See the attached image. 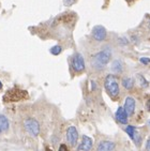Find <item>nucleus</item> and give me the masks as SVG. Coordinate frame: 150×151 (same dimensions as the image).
<instances>
[{"label": "nucleus", "instance_id": "18", "mask_svg": "<svg viewBox=\"0 0 150 151\" xmlns=\"http://www.w3.org/2000/svg\"><path fill=\"white\" fill-rule=\"evenodd\" d=\"M146 149H147V150H150V139H148L147 142H146Z\"/></svg>", "mask_w": 150, "mask_h": 151}, {"label": "nucleus", "instance_id": "6", "mask_svg": "<svg viewBox=\"0 0 150 151\" xmlns=\"http://www.w3.org/2000/svg\"><path fill=\"white\" fill-rule=\"evenodd\" d=\"M92 36L94 38V40L99 42L104 41L106 38V29L103 26H95L92 29Z\"/></svg>", "mask_w": 150, "mask_h": 151}, {"label": "nucleus", "instance_id": "10", "mask_svg": "<svg viewBox=\"0 0 150 151\" xmlns=\"http://www.w3.org/2000/svg\"><path fill=\"white\" fill-rule=\"evenodd\" d=\"M126 132L128 133V135L130 136V138L132 139V140H134V142H135L136 145H139V140H141V136H139V134L136 132V129L134 127H132V125H129V127H127V129H126Z\"/></svg>", "mask_w": 150, "mask_h": 151}, {"label": "nucleus", "instance_id": "14", "mask_svg": "<svg viewBox=\"0 0 150 151\" xmlns=\"http://www.w3.org/2000/svg\"><path fill=\"white\" fill-rule=\"evenodd\" d=\"M122 86L124 87L126 89H132L133 86H134V82H133L132 78H130V77H127V78H123L122 79Z\"/></svg>", "mask_w": 150, "mask_h": 151}, {"label": "nucleus", "instance_id": "19", "mask_svg": "<svg viewBox=\"0 0 150 151\" xmlns=\"http://www.w3.org/2000/svg\"><path fill=\"white\" fill-rule=\"evenodd\" d=\"M59 150H68V148H67V147H65V145H62V146H60Z\"/></svg>", "mask_w": 150, "mask_h": 151}, {"label": "nucleus", "instance_id": "22", "mask_svg": "<svg viewBox=\"0 0 150 151\" xmlns=\"http://www.w3.org/2000/svg\"><path fill=\"white\" fill-rule=\"evenodd\" d=\"M149 27H150V24H149Z\"/></svg>", "mask_w": 150, "mask_h": 151}, {"label": "nucleus", "instance_id": "12", "mask_svg": "<svg viewBox=\"0 0 150 151\" xmlns=\"http://www.w3.org/2000/svg\"><path fill=\"white\" fill-rule=\"evenodd\" d=\"M9 120L6 119V116L0 115V130L1 132H6L9 129Z\"/></svg>", "mask_w": 150, "mask_h": 151}, {"label": "nucleus", "instance_id": "13", "mask_svg": "<svg viewBox=\"0 0 150 151\" xmlns=\"http://www.w3.org/2000/svg\"><path fill=\"white\" fill-rule=\"evenodd\" d=\"M112 71L116 74H119L122 71V63L119 61V60H115L114 62L112 63Z\"/></svg>", "mask_w": 150, "mask_h": 151}, {"label": "nucleus", "instance_id": "8", "mask_svg": "<svg viewBox=\"0 0 150 151\" xmlns=\"http://www.w3.org/2000/svg\"><path fill=\"white\" fill-rule=\"evenodd\" d=\"M124 109L129 116H132L135 110V100L132 97H128L124 102Z\"/></svg>", "mask_w": 150, "mask_h": 151}, {"label": "nucleus", "instance_id": "4", "mask_svg": "<svg viewBox=\"0 0 150 151\" xmlns=\"http://www.w3.org/2000/svg\"><path fill=\"white\" fill-rule=\"evenodd\" d=\"M72 68L74 69L75 72H83L85 70V61L80 54L74 55L72 59Z\"/></svg>", "mask_w": 150, "mask_h": 151}, {"label": "nucleus", "instance_id": "17", "mask_svg": "<svg viewBox=\"0 0 150 151\" xmlns=\"http://www.w3.org/2000/svg\"><path fill=\"white\" fill-rule=\"evenodd\" d=\"M141 62L144 64H148V63H150V59L149 58H141Z\"/></svg>", "mask_w": 150, "mask_h": 151}, {"label": "nucleus", "instance_id": "2", "mask_svg": "<svg viewBox=\"0 0 150 151\" xmlns=\"http://www.w3.org/2000/svg\"><path fill=\"white\" fill-rule=\"evenodd\" d=\"M104 87H105L106 91L111 98H117L119 94V85H118V82L114 75L109 74L106 76L105 82H104Z\"/></svg>", "mask_w": 150, "mask_h": 151}, {"label": "nucleus", "instance_id": "21", "mask_svg": "<svg viewBox=\"0 0 150 151\" xmlns=\"http://www.w3.org/2000/svg\"><path fill=\"white\" fill-rule=\"evenodd\" d=\"M2 88V84H1V82H0V89Z\"/></svg>", "mask_w": 150, "mask_h": 151}, {"label": "nucleus", "instance_id": "7", "mask_svg": "<svg viewBox=\"0 0 150 151\" xmlns=\"http://www.w3.org/2000/svg\"><path fill=\"white\" fill-rule=\"evenodd\" d=\"M116 119H117V121L121 125H127L128 123V117L129 115L127 114L126 109H124V107H118L117 112H116Z\"/></svg>", "mask_w": 150, "mask_h": 151}, {"label": "nucleus", "instance_id": "15", "mask_svg": "<svg viewBox=\"0 0 150 151\" xmlns=\"http://www.w3.org/2000/svg\"><path fill=\"white\" fill-rule=\"evenodd\" d=\"M61 50H62V48H61V46H59V45H56V46H54V47H52L50 48V53L53 54V55H55V56H57V55H59V54L61 53Z\"/></svg>", "mask_w": 150, "mask_h": 151}, {"label": "nucleus", "instance_id": "9", "mask_svg": "<svg viewBox=\"0 0 150 151\" xmlns=\"http://www.w3.org/2000/svg\"><path fill=\"white\" fill-rule=\"evenodd\" d=\"M92 148V139L90 137L84 135L83 136V140L80 142V145L77 147V150H84V151H88Z\"/></svg>", "mask_w": 150, "mask_h": 151}, {"label": "nucleus", "instance_id": "11", "mask_svg": "<svg viewBox=\"0 0 150 151\" xmlns=\"http://www.w3.org/2000/svg\"><path fill=\"white\" fill-rule=\"evenodd\" d=\"M115 142H108V140H103L101 142L98 146V150L99 151H111L115 149Z\"/></svg>", "mask_w": 150, "mask_h": 151}, {"label": "nucleus", "instance_id": "5", "mask_svg": "<svg viewBox=\"0 0 150 151\" xmlns=\"http://www.w3.org/2000/svg\"><path fill=\"white\" fill-rule=\"evenodd\" d=\"M77 139H78V133H77L76 127L72 125L67 130V140L70 142L71 146H75Z\"/></svg>", "mask_w": 150, "mask_h": 151}, {"label": "nucleus", "instance_id": "23", "mask_svg": "<svg viewBox=\"0 0 150 151\" xmlns=\"http://www.w3.org/2000/svg\"><path fill=\"white\" fill-rule=\"evenodd\" d=\"M0 132H1V130H0Z\"/></svg>", "mask_w": 150, "mask_h": 151}, {"label": "nucleus", "instance_id": "3", "mask_svg": "<svg viewBox=\"0 0 150 151\" xmlns=\"http://www.w3.org/2000/svg\"><path fill=\"white\" fill-rule=\"evenodd\" d=\"M24 127L31 136H38L40 133V125L33 118H28L24 122Z\"/></svg>", "mask_w": 150, "mask_h": 151}, {"label": "nucleus", "instance_id": "20", "mask_svg": "<svg viewBox=\"0 0 150 151\" xmlns=\"http://www.w3.org/2000/svg\"><path fill=\"white\" fill-rule=\"evenodd\" d=\"M147 109H148V110H150V100L147 102Z\"/></svg>", "mask_w": 150, "mask_h": 151}, {"label": "nucleus", "instance_id": "1", "mask_svg": "<svg viewBox=\"0 0 150 151\" xmlns=\"http://www.w3.org/2000/svg\"><path fill=\"white\" fill-rule=\"evenodd\" d=\"M111 57H112V53H111V49H109V48H106V49L102 50L100 53L95 54V55L92 57V60H91L92 67H93L95 70H102V69L105 68V65L109 62Z\"/></svg>", "mask_w": 150, "mask_h": 151}, {"label": "nucleus", "instance_id": "16", "mask_svg": "<svg viewBox=\"0 0 150 151\" xmlns=\"http://www.w3.org/2000/svg\"><path fill=\"white\" fill-rule=\"evenodd\" d=\"M75 1H76V0H63V3H65V6H72Z\"/></svg>", "mask_w": 150, "mask_h": 151}]
</instances>
